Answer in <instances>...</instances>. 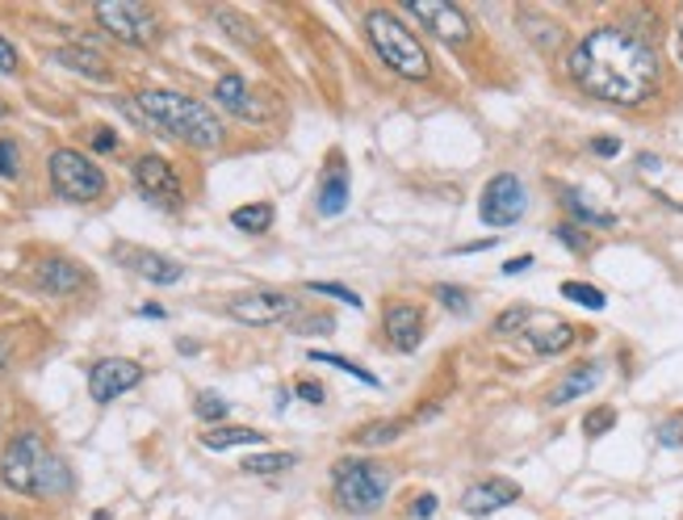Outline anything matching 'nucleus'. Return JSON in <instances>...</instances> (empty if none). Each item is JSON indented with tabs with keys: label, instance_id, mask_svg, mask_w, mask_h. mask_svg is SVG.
Returning a JSON list of instances; mask_svg holds the SVG:
<instances>
[{
	"label": "nucleus",
	"instance_id": "1",
	"mask_svg": "<svg viewBox=\"0 0 683 520\" xmlns=\"http://www.w3.org/2000/svg\"><path fill=\"white\" fill-rule=\"evenodd\" d=\"M566 71L595 101L641 105L659 89L662 64L641 34L621 30V25H600V30H591L574 43L570 59H566Z\"/></svg>",
	"mask_w": 683,
	"mask_h": 520
},
{
	"label": "nucleus",
	"instance_id": "18",
	"mask_svg": "<svg viewBox=\"0 0 683 520\" xmlns=\"http://www.w3.org/2000/svg\"><path fill=\"white\" fill-rule=\"evenodd\" d=\"M604 382V365H595V361H583V365H574V370H566L562 382L549 391V403L554 407H562V403H574L583 399V395H591L595 386Z\"/></svg>",
	"mask_w": 683,
	"mask_h": 520
},
{
	"label": "nucleus",
	"instance_id": "14",
	"mask_svg": "<svg viewBox=\"0 0 683 520\" xmlns=\"http://www.w3.org/2000/svg\"><path fill=\"white\" fill-rule=\"evenodd\" d=\"M382 328H386L390 344L399 353H416L424 344V310L416 307V303H395V307H386V315H382Z\"/></svg>",
	"mask_w": 683,
	"mask_h": 520
},
{
	"label": "nucleus",
	"instance_id": "44",
	"mask_svg": "<svg viewBox=\"0 0 683 520\" xmlns=\"http://www.w3.org/2000/svg\"><path fill=\"white\" fill-rule=\"evenodd\" d=\"M591 151H595V156H616V151H621V139H595Z\"/></svg>",
	"mask_w": 683,
	"mask_h": 520
},
{
	"label": "nucleus",
	"instance_id": "23",
	"mask_svg": "<svg viewBox=\"0 0 683 520\" xmlns=\"http://www.w3.org/2000/svg\"><path fill=\"white\" fill-rule=\"evenodd\" d=\"M202 445L206 450H248V445H264V437H260L257 428H239V425H218V428H206L202 432Z\"/></svg>",
	"mask_w": 683,
	"mask_h": 520
},
{
	"label": "nucleus",
	"instance_id": "7",
	"mask_svg": "<svg viewBox=\"0 0 683 520\" xmlns=\"http://www.w3.org/2000/svg\"><path fill=\"white\" fill-rule=\"evenodd\" d=\"M43 437L38 432H18L4 453H0V483L18 496H34L38 491V462H43Z\"/></svg>",
	"mask_w": 683,
	"mask_h": 520
},
{
	"label": "nucleus",
	"instance_id": "33",
	"mask_svg": "<svg viewBox=\"0 0 683 520\" xmlns=\"http://www.w3.org/2000/svg\"><path fill=\"white\" fill-rule=\"evenodd\" d=\"M310 294H319V298H335V303H344V307H365L361 303V294L356 290H349V285H340V282H307Z\"/></svg>",
	"mask_w": 683,
	"mask_h": 520
},
{
	"label": "nucleus",
	"instance_id": "26",
	"mask_svg": "<svg viewBox=\"0 0 683 520\" xmlns=\"http://www.w3.org/2000/svg\"><path fill=\"white\" fill-rule=\"evenodd\" d=\"M562 197H566V211L574 214L579 223H588V227H613V223H616L608 211H595V206H591V202L579 190H562Z\"/></svg>",
	"mask_w": 683,
	"mask_h": 520
},
{
	"label": "nucleus",
	"instance_id": "27",
	"mask_svg": "<svg viewBox=\"0 0 683 520\" xmlns=\"http://www.w3.org/2000/svg\"><path fill=\"white\" fill-rule=\"evenodd\" d=\"M310 361L315 365H331V370H340V374H349V378H361L365 386H377V374H369L365 365H356V361H349V357H340V353H323V349H310Z\"/></svg>",
	"mask_w": 683,
	"mask_h": 520
},
{
	"label": "nucleus",
	"instance_id": "19",
	"mask_svg": "<svg viewBox=\"0 0 683 520\" xmlns=\"http://www.w3.org/2000/svg\"><path fill=\"white\" fill-rule=\"evenodd\" d=\"M34 282L43 285L47 294H76V290L84 285V269L71 264V260H64V257H55V260H43V264H38Z\"/></svg>",
	"mask_w": 683,
	"mask_h": 520
},
{
	"label": "nucleus",
	"instance_id": "24",
	"mask_svg": "<svg viewBox=\"0 0 683 520\" xmlns=\"http://www.w3.org/2000/svg\"><path fill=\"white\" fill-rule=\"evenodd\" d=\"M402 432V420H369L353 432V445L361 450H377V445H390L395 437Z\"/></svg>",
	"mask_w": 683,
	"mask_h": 520
},
{
	"label": "nucleus",
	"instance_id": "42",
	"mask_svg": "<svg viewBox=\"0 0 683 520\" xmlns=\"http://www.w3.org/2000/svg\"><path fill=\"white\" fill-rule=\"evenodd\" d=\"M411 517H420V520L436 517V496H416V504H411Z\"/></svg>",
	"mask_w": 683,
	"mask_h": 520
},
{
	"label": "nucleus",
	"instance_id": "45",
	"mask_svg": "<svg viewBox=\"0 0 683 520\" xmlns=\"http://www.w3.org/2000/svg\"><path fill=\"white\" fill-rule=\"evenodd\" d=\"M528 264H533V257H512L508 264H503V273H508V278H520Z\"/></svg>",
	"mask_w": 683,
	"mask_h": 520
},
{
	"label": "nucleus",
	"instance_id": "30",
	"mask_svg": "<svg viewBox=\"0 0 683 520\" xmlns=\"http://www.w3.org/2000/svg\"><path fill=\"white\" fill-rule=\"evenodd\" d=\"M562 298H566V303H579V307H588V310H604V307H608L604 290H595V285H588V282H562Z\"/></svg>",
	"mask_w": 683,
	"mask_h": 520
},
{
	"label": "nucleus",
	"instance_id": "39",
	"mask_svg": "<svg viewBox=\"0 0 683 520\" xmlns=\"http://www.w3.org/2000/svg\"><path fill=\"white\" fill-rule=\"evenodd\" d=\"M554 236L562 239L570 252H588V239H583V231H579V227H570V223H562V227H558Z\"/></svg>",
	"mask_w": 683,
	"mask_h": 520
},
{
	"label": "nucleus",
	"instance_id": "9",
	"mask_svg": "<svg viewBox=\"0 0 683 520\" xmlns=\"http://www.w3.org/2000/svg\"><path fill=\"white\" fill-rule=\"evenodd\" d=\"M402 9L424 25L432 38H441L445 47H466L470 43L474 25L457 4H448V0H407Z\"/></svg>",
	"mask_w": 683,
	"mask_h": 520
},
{
	"label": "nucleus",
	"instance_id": "3",
	"mask_svg": "<svg viewBox=\"0 0 683 520\" xmlns=\"http://www.w3.org/2000/svg\"><path fill=\"white\" fill-rule=\"evenodd\" d=\"M365 38H369V47L377 50V59L395 71V76H402V80H428L432 59H428L424 43H420L390 9H374V13L365 18Z\"/></svg>",
	"mask_w": 683,
	"mask_h": 520
},
{
	"label": "nucleus",
	"instance_id": "41",
	"mask_svg": "<svg viewBox=\"0 0 683 520\" xmlns=\"http://www.w3.org/2000/svg\"><path fill=\"white\" fill-rule=\"evenodd\" d=\"M294 391H298V399H307V403H323V399H328V391H323L319 382H310V378H303L298 386H294Z\"/></svg>",
	"mask_w": 683,
	"mask_h": 520
},
{
	"label": "nucleus",
	"instance_id": "46",
	"mask_svg": "<svg viewBox=\"0 0 683 520\" xmlns=\"http://www.w3.org/2000/svg\"><path fill=\"white\" fill-rule=\"evenodd\" d=\"M9 357H13V349H9V340L0 336V374H4V365H9Z\"/></svg>",
	"mask_w": 683,
	"mask_h": 520
},
{
	"label": "nucleus",
	"instance_id": "25",
	"mask_svg": "<svg viewBox=\"0 0 683 520\" xmlns=\"http://www.w3.org/2000/svg\"><path fill=\"white\" fill-rule=\"evenodd\" d=\"M231 223H236L239 231H248V236H260V231H269V227H273V206H269V202L239 206V211L231 214Z\"/></svg>",
	"mask_w": 683,
	"mask_h": 520
},
{
	"label": "nucleus",
	"instance_id": "49",
	"mask_svg": "<svg viewBox=\"0 0 683 520\" xmlns=\"http://www.w3.org/2000/svg\"><path fill=\"white\" fill-rule=\"evenodd\" d=\"M0 520H13V517H4V512H0Z\"/></svg>",
	"mask_w": 683,
	"mask_h": 520
},
{
	"label": "nucleus",
	"instance_id": "16",
	"mask_svg": "<svg viewBox=\"0 0 683 520\" xmlns=\"http://www.w3.org/2000/svg\"><path fill=\"white\" fill-rule=\"evenodd\" d=\"M214 101L227 110V114H236L243 122H257L264 118V110L257 105V97L248 89V80L239 76V71H227V76H218V84H214Z\"/></svg>",
	"mask_w": 683,
	"mask_h": 520
},
{
	"label": "nucleus",
	"instance_id": "2",
	"mask_svg": "<svg viewBox=\"0 0 683 520\" xmlns=\"http://www.w3.org/2000/svg\"><path fill=\"white\" fill-rule=\"evenodd\" d=\"M139 114L147 126L164 131L172 139L189 143V147H202L210 151L223 143V122L214 118V110L206 101H193L185 93H168V89H147L139 97Z\"/></svg>",
	"mask_w": 683,
	"mask_h": 520
},
{
	"label": "nucleus",
	"instance_id": "10",
	"mask_svg": "<svg viewBox=\"0 0 683 520\" xmlns=\"http://www.w3.org/2000/svg\"><path fill=\"white\" fill-rule=\"evenodd\" d=\"M130 177H135V190H139L151 206H160V211H181L185 190H181L177 168L168 165L164 156H139L135 168H130Z\"/></svg>",
	"mask_w": 683,
	"mask_h": 520
},
{
	"label": "nucleus",
	"instance_id": "38",
	"mask_svg": "<svg viewBox=\"0 0 683 520\" xmlns=\"http://www.w3.org/2000/svg\"><path fill=\"white\" fill-rule=\"evenodd\" d=\"M654 437H659V445H667V450L683 445V416H671V420H662V425L654 428Z\"/></svg>",
	"mask_w": 683,
	"mask_h": 520
},
{
	"label": "nucleus",
	"instance_id": "15",
	"mask_svg": "<svg viewBox=\"0 0 683 520\" xmlns=\"http://www.w3.org/2000/svg\"><path fill=\"white\" fill-rule=\"evenodd\" d=\"M516 499H520V487L512 483V478H482V483L466 487L462 512H470V517H491V512L508 508V504H516Z\"/></svg>",
	"mask_w": 683,
	"mask_h": 520
},
{
	"label": "nucleus",
	"instance_id": "35",
	"mask_svg": "<svg viewBox=\"0 0 683 520\" xmlns=\"http://www.w3.org/2000/svg\"><path fill=\"white\" fill-rule=\"evenodd\" d=\"M436 298H441V303H445L453 315H470V290H462V285L441 282V285H436Z\"/></svg>",
	"mask_w": 683,
	"mask_h": 520
},
{
	"label": "nucleus",
	"instance_id": "40",
	"mask_svg": "<svg viewBox=\"0 0 683 520\" xmlns=\"http://www.w3.org/2000/svg\"><path fill=\"white\" fill-rule=\"evenodd\" d=\"M18 64H22V59H18V47H13V43L0 34V76H13V71H18Z\"/></svg>",
	"mask_w": 683,
	"mask_h": 520
},
{
	"label": "nucleus",
	"instance_id": "48",
	"mask_svg": "<svg viewBox=\"0 0 683 520\" xmlns=\"http://www.w3.org/2000/svg\"><path fill=\"white\" fill-rule=\"evenodd\" d=\"M4 114H9V105H4V101H0V118H4Z\"/></svg>",
	"mask_w": 683,
	"mask_h": 520
},
{
	"label": "nucleus",
	"instance_id": "4",
	"mask_svg": "<svg viewBox=\"0 0 683 520\" xmlns=\"http://www.w3.org/2000/svg\"><path fill=\"white\" fill-rule=\"evenodd\" d=\"M395 487V474L386 471L382 462H361V457H340L331 466V491L340 499L344 512H356V517H369L377 512L386 496Z\"/></svg>",
	"mask_w": 683,
	"mask_h": 520
},
{
	"label": "nucleus",
	"instance_id": "29",
	"mask_svg": "<svg viewBox=\"0 0 683 520\" xmlns=\"http://www.w3.org/2000/svg\"><path fill=\"white\" fill-rule=\"evenodd\" d=\"M210 18L223 25V30H231V38H236L239 47H257V30H252L248 18H239L236 9H214Z\"/></svg>",
	"mask_w": 683,
	"mask_h": 520
},
{
	"label": "nucleus",
	"instance_id": "50",
	"mask_svg": "<svg viewBox=\"0 0 683 520\" xmlns=\"http://www.w3.org/2000/svg\"><path fill=\"white\" fill-rule=\"evenodd\" d=\"M680 43H683V25H680Z\"/></svg>",
	"mask_w": 683,
	"mask_h": 520
},
{
	"label": "nucleus",
	"instance_id": "21",
	"mask_svg": "<svg viewBox=\"0 0 683 520\" xmlns=\"http://www.w3.org/2000/svg\"><path fill=\"white\" fill-rule=\"evenodd\" d=\"M59 68L76 71V76H89V80H96V84H105L110 80V68H105V59L96 55V50L89 47H59L55 55H50Z\"/></svg>",
	"mask_w": 683,
	"mask_h": 520
},
{
	"label": "nucleus",
	"instance_id": "34",
	"mask_svg": "<svg viewBox=\"0 0 683 520\" xmlns=\"http://www.w3.org/2000/svg\"><path fill=\"white\" fill-rule=\"evenodd\" d=\"M533 315H537V310H528V307L503 310V315L496 319V331H499V336H524V331H528V324H533Z\"/></svg>",
	"mask_w": 683,
	"mask_h": 520
},
{
	"label": "nucleus",
	"instance_id": "13",
	"mask_svg": "<svg viewBox=\"0 0 683 520\" xmlns=\"http://www.w3.org/2000/svg\"><path fill=\"white\" fill-rule=\"evenodd\" d=\"M114 260H122L130 273H139V278H147V282H156V285H177L185 278V269L172 257L147 252V248H135V244H118V248H114Z\"/></svg>",
	"mask_w": 683,
	"mask_h": 520
},
{
	"label": "nucleus",
	"instance_id": "47",
	"mask_svg": "<svg viewBox=\"0 0 683 520\" xmlns=\"http://www.w3.org/2000/svg\"><path fill=\"white\" fill-rule=\"evenodd\" d=\"M139 315H151V319H164V307H139Z\"/></svg>",
	"mask_w": 683,
	"mask_h": 520
},
{
	"label": "nucleus",
	"instance_id": "37",
	"mask_svg": "<svg viewBox=\"0 0 683 520\" xmlns=\"http://www.w3.org/2000/svg\"><path fill=\"white\" fill-rule=\"evenodd\" d=\"M22 172V147L13 139H0V177H18Z\"/></svg>",
	"mask_w": 683,
	"mask_h": 520
},
{
	"label": "nucleus",
	"instance_id": "31",
	"mask_svg": "<svg viewBox=\"0 0 683 520\" xmlns=\"http://www.w3.org/2000/svg\"><path fill=\"white\" fill-rule=\"evenodd\" d=\"M193 411H197V420H206V425H223L227 420V411H231V403L223 399V395H214V391H202L197 403H193Z\"/></svg>",
	"mask_w": 683,
	"mask_h": 520
},
{
	"label": "nucleus",
	"instance_id": "6",
	"mask_svg": "<svg viewBox=\"0 0 683 520\" xmlns=\"http://www.w3.org/2000/svg\"><path fill=\"white\" fill-rule=\"evenodd\" d=\"M93 18L105 34H114L126 47H151L160 38L156 13L139 0H101V4H93Z\"/></svg>",
	"mask_w": 683,
	"mask_h": 520
},
{
	"label": "nucleus",
	"instance_id": "32",
	"mask_svg": "<svg viewBox=\"0 0 683 520\" xmlns=\"http://www.w3.org/2000/svg\"><path fill=\"white\" fill-rule=\"evenodd\" d=\"M298 457L294 453H252L248 462H243V471L248 474H282V471H289Z\"/></svg>",
	"mask_w": 683,
	"mask_h": 520
},
{
	"label": "nucleus",
	"instance_id": "22",
	"mask_svg": "<svg viewBox=\"0 0 683 520\" xmlns=\"http://www.w3.org/2000/svg\"><path fill=\"white\" fill-rule=\"evenodd\" d=\"M71 491V471L64 466V457H55V453H43V462H38V499H55V496H68Z\"/></svg>",
	"mask_w": 683,
	"mask_h": 520
},
{
	"label": "nucleus",
	"instance_id": "20",
	"mask_svg": "<svg viewBox=\"0 0 683 520\" xmlns=\"http://www.w3.org/2000/svg\"><path fill=\"white\" fill-rule=\"evenodd\" d=\"M344 206H349V168L335 160L319 181V214L335 218V214H344Z\"/></svg>",
	"mask_w": 683,
	"mask_h": 520
},
{
	"label": "nucleus",
	"instance_id": "43",
	"mask_svg": "<svg viewBox=\"0 0 683 520\" xmlns=\"http://www.w3.org/2000/svg\"><path fill=\"white\" fill-rule=\"evenodd\" d=\"M93 147L96 151H118V135H114V131H96Z\"/></svg>",
	"mask_w": 683,
	"mask_h": 520
},
{
	"label": "nucleus",
	"instance_id": "11",
	"mask_svg": "<svg viewBox=\"0 0 683 520\" xmlns=\"http://www.w3.org/2000/svg\"><path fill=\"white\" fill-rule=\"evenodd\" d=\"M227 315L248 328H269V324H282L294 315V298L285 290H248L227 303Z\"/></svg>",
	"mask_w": 683,
	"mask_h": 520
},
{
	"label": "nucleus",
	"instance_id": "8",
	"mask_svg": "<svg viewBox=\"0 0 683 520\" xmlns=\"http://www.w3.org/2000/svg\"><path fill=\"white\" fill-rule=\"evenodd\" d=\"M524 211H528V193H524V181L516 172H499L482 185L478 214H482L487 227H516Z\"/></svg>",
	"mask_w": 683,
	"mask_h": 520
},
{
	"label": "nucleus",
	"instance_id": "36",
	"mask_svg": "<svg viewBox=\"0 0 683 520\" xmlns=\"http://www.w3.org/2000/svg\"><path fill=\"white\" fill-rule=\"evenodd\" d=\"M613 425H616L613 407H595V411H588V420H583V432H588V437H604Z\"/></svg>",
	"mask_w": 683,
	"mask_h": 520
},
{
	"label": "nucleus",
	"instance_id": "17",
	"mask_svg": "<svg viewBox=\"0 0 683 520\" xmlns=\"http://www.w3.org/2000/svg\"><path fill=\"white\" fill-rule=\"evenodd\" d=\"M524 340H528V349L542 357H554V353H566L570 344H574V328L566 324V319H554V315H533V324L524 331Z\"/></svg>",
	"mask_w": 683,
	"mask_h": 520
},
{
	"label": "nucleus",
	"instance_id": "5",
	"mask_svg": "<svg viewBox=\"0 0 683 520\" xmlns=\"http://www.w3.org/2000/svg\"><path fill=\"white\" fill-rule=\"evenodd\" d=\"M47 168H50V190L59 193L64 202H96L105 193V172L89 156H80L76 147L50 151Z\"/></svg>",
	"mask_w": 683,
	"mask_h": 520
},
{
	"label": "nucleus",
	"instance_id": "28",
	"mask_svg": "<svg viewBox=\"0 0 683 520\" xmlns=\"http://www.w3.org/2000/svg\"><path fill=\"white\" fill-rule=\"evenodd\" d=\"M520 25H524V30H533L528 38H533V43H537L542 50H549V47H558V43H562V25L545 22V18H537V13H520Z\"/></svg>",
	"mask_w": 683,
	"mask_h": 520
},
{
	"label": "nucleus",
	"instance_id": "12",
	"mask_svg": "<svg viewBox=\"0 0 683 520\" xmlns=\"http://www.w3.org/2000/svg\"><path fill=\"white\" fill-rule=\"evenodd\" d=\"M143 382V365L130 357H105L89 370V395L93 403H114L118 395L135 391Z\"/></svg>",
	"mask_w": 683,
	"mask_h": 520
}]
</instances>
